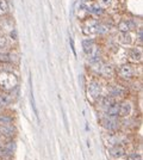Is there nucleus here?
<instances>
[{"label": "nucleus", "instance_id": "f3484780", "mask_svg": "<svg viewBox=\"0 0 143 160\" xmlns=\"http://www.w3.org/2000/svg\"><path fill=\"white\" fill-rule=\"evenodd\" d=\"M113 102H115V98H113L112 96H106V97H102V99H100V104H102V107L104 108V110H105V109L109 107V105H111Z\"/></svg>", "mask_w": 143, "mask_h": 160}, {"label": "nucleus", "instance_id": "7ed1b4c3", "mask_svg": "<svg viewBox=\"0 0 143 160\" xmlns=\"http://www.w3.org/2000/svg\"><path fill=\"white\" fill-rule=\"evenodd\" d=\"M87 93L88 97H91L93 100H98L100 98V94H102V86L99 82L97 81H91L87 87Z\"/></svg>", "mask_w": 143, "mask_h": 160}, {"label": "nucleus", "instance_id": "dca6fc26", "mask_svg": "<svg viewBox=\"0 0 143 160\" xmlns=\"http://www.w3.org/2000/svg\"><path fill=\"white\" fill-rule=\"evenodd\" d=\"M13 122V117L7 115V113H0V126L4 124H12Z\"/></svg>", "mask_w": 143, "mask_h": 160}, {"label": "nucleus", "instance_id": "1a4fd4ad", "mask_svg": "<svg viewBox=\"0 0 143 160\" xmlns=\"http://www.w3.org/2000/svg\"><path fill=\"white\" fill-rule=\"evenodd\" d=\"M14 134H16V128L12 124L0 126V136H2V138H12Z\"/></svg>", "mask_w": 143, "mask_h": 160}, {"label": "nucleus", "instance_id": "412c9836", "mask_svg": "<svg viewBox=\"0 0 143 160\" xmlns=\"http://www.w3.org/2000/svg\"><path fill=\"white\" fill-rule=\"evenodd\" d=\"M6 43H7V42H6V37H5V36H2V35H0V50L5 48Z\"/></svg>", "mask_w": 143, "mask_h": 160}, {"label": "nucleus", "instance_id": "6ab92c4d", "mask_svg": "<svg viewBox=\"0 0 143 160\" xmlns=\"http://www.w3.org/2000/svg\"><path fill=\"white\" fill-rule=\"evenodd\" d=\"M10 10V5L7 0H0V14H6Z\"/></svg>", "mask_w": 143, "mask_h": 160}, {"label": "nucleus", "instance_id": "4468645a", "mask_svg": "<svg viewBox=\"0 0 143 160\" xmlns=\"http://www.w3.org/2000/svg\"><path fill=\"white\" fill-rule=\"evenodd\" d=\"M99 72L104 77H106V78H110V77H112L113 75V67L111 66V65H102L100 63V68H99Z\"/></svg>", "mask_w": 143, "mask_h": 160}, {"label": "nucleus", "instance_id": "39448f33", "mask_svg": "<svg viewBox=\"0 0 143 160\" xmlns=\"http://www.w3.org/2000/svg\"><path fill=\"white\" fill-rule=\"evenodd\" d=\"M98 25H99V23L95 19L87 20L86 24L82 27V32L85 33L86 36L95 35V33H98Z\"/></svg>", "mask_w": 143, "mask_h": 160}, {"label": "nucleus", "instance_id": "b1692460", "mask_svg": "<svg viewBox=\"0 0 143 160\" xmlns=\"http://www.w3.org/2000/svg\"><path fill=\"white\" fill-rule=\"evenodd\" d=\"M83 2H89V1H92V0H82Z\"/></svg>", "mask_w": 143, "mask_h": 160}, {"label": "nucleus", "instance_id": "4be33fe9", "mask_svg": "<svg viewBox=\"0 0 143 160\" xmlns=\"http://www.w3.org/2000/svg\"><path fill=\"white\" fill-rule=\"evenodd\" d=\"M126 160H142V157L138 155V154H131V155L128 157V159Z\"/></svg>", "mask_w": 143, "mask_h": 160}, {"label": "nucleus", "instance_id": "5701e85b", "mask_svg": "<svg viewBox=\"0 0 143 160\" xmlns=\"http://www.w3.org/2000/svg\"><path fill=\"white\" fill-rule=\"evenodd\" d=\"M11 38L14 41L17 40V30H16V29H13V30L11 31Z\"/></svg>", "mask_w": 143, "mask_h": 160}, {"label": "nucleus", "instance_id": "aec40b11", "mask_svg": "<svg viewBox=\"0 0 143 160\" xmlns=\"http://www.w3.org/2000/svg\"><path fill=\"white\" fill-rule=\"evenodd\" d=\"M0 62H10V53H0Z\"/></svg>", "mask_w": 143, "mask_h": 160}, {"label": "nucleus", "instance_id": "f03ea898", "mask_svg": "<svg viewBox=\"0 0 143 160\" xmlns=\"http://www.w3.org/2000/svg\"><path fill=\"white\" fill-rule=\"evenodd\" d=\"M102 126L109 132H116L119 128V122L117 117H111V116H105L102 118Z\"/></svg>", "mask_w": 143, "mask_h": 160}, {"label": "nucleus", "instance_id": "f8f14e48", "mask_svg": "<svg viewBox=\"0 0 143 160\" xmlns=\"http://www.w3.org/2000/svg\"><path fill=\"white\" fill-rule=\"evenodd\" d=\"M117 28H118V30L121 32H129L132 29H135V24L130 19H123L122 22H119Z\"/></svg>", "mask_w": 143, "mask_h": 160}, {"label": "nucleus", "instance_id": "f257e3e1", "mask_svg": "<svg viewBox=\"0 0 143 160\" xmlns=\"http://www.w3.org/2000/svg\"><path fill=\"white\" fill-rule=\"evenodd\" d=\"M18 85V78L17 75L11 72H0V87L2 91H12L14 87Z\"/></svg>", "mask_w": 143, "mask_h": 160}, {"label": "nucleus", "instance_id": "a211bd4d", "mask_svg": "<svg viewBox=\"0 0 143 160\" xmlns=\"http://www.w3.org/2000/svg\"><path fill=\"white\" fill-rule=\"evenodd\" d=\"M113 0H95V4L99 7H102V10H107L109 7L112 6Z\"/></svg>", "mask_w": 143, "mask_h": 160}, {"label": "nucleus", "instance_id": "ddd939ff", "mask_svg": "<svg viewBox=\"0 0 143 160\" xmlns=\"http://www.w3.org/2000/svg\"><path fill=\"white\" fill-rule=\"evenodd\" d=\"M119 42L124 44V46H131L132 44V42H134V37H132V35L129 32H121L119 35Z\"/></svg>", "mask_w": 143, "mask_h": 160}, {"label": "nucleus", "instance_id": "9b49d317", "mask_svg": "<svg viewBox=\"0 0 143 160\" xmlns=\"http://www.w3.org/2000/svg\"><path fill=\"white\" fill-rule=\"evenodd\" d=\"M105 113H106V116L118 117L119 116V103L115 100L111 105H109V107L105 109Z\"/></svg>", "mask_w": 143, "mask_h": 160}, {"label": "nucleus", "instance_id": "0eeeda50", "mask_svg": "<svg viewBox=\"0 0 143 160\" xmlns=\"http://www.w3.org/2000/svg\"><path fill=\"white\" fill-rule=\"evenodd\" d=\"M142 49L141 48H132L129 50V54H128V58H129V61L131 63H140L142 62Z\"/></svg>", "mask_w": 143, "mask_h": 160}, {"label": "nucleus", "instance_id": "20e7f679", "mask_svg": "<svg viewBox=\"0 0 143 160\" xmlns=\"http://www.w3.org/2000/svg\"><path fill=\"white\" fill-rule=\"evenodd\" d=\"M118 74H119V77L123 78V79H125V80L131 79V78L134 77V74H135L134 66H132L131 63H124V65H122V66L119 67Z\"/></svg>", "mask_w": 143, "mask_h": 160}, {"label": "nucleus", "instance_id": "2eb2a0df", "mask_svg": "<svg viewBox=\"0 0 143 160\" xmlns=\"http://www.w3.org/2000/svg\"><path fill=\"white\" fill-rule=\"evenodd\" d=\"M12 148L7 145H0V158L1 159H7L12 155Z\"/></svg>", "mask_w": 143, "mask_h": 160}, {"label": "nucleus", "instance_id": "423d86ee", "mask_svg": "<svg viewBox=\"0 0 143 160\" xmlns=\"http://www.w3.org/2000/svg\"><path fill=\"white\" fill-rule=\"evenodd\" d=\"M82 49H83L85 54L88 55V56H92V55H94V54H98L97 49H95V42H94V40H92V38L82 41Z\"/></svg>", "mask_w": 143, "mask_h": 160}, {"label": "nucleus", "instance_id": "393cba45", "mask_svg": "<svg viewBox=\"0 0 143 160\" xmlns=\"http://www.w3.org/2000/svg\"><path fill=\"white\" fill-rule=\"evenodd\" d=\"M0 109H2V108H1V105H0Z\"/></svg>", "mask_w": 143, "mask_h": 160}, {"label": "nucleus", "instance_id": "6e6552de", "mask_svg": "<svg viewBox=\"0 0 143 160\" xmlns=\"http://www.w3.org/2000/svg\"><path fill=\"white\" fill-rule=\"evenodd\" d=\"M132 112V105L128 100H124L119 103V116L121 117H128Z\"/></svg>", "mask_w": 143, "mask_h": 160}, {"label": "nucleus", "instance_id": "9d476101", "mask_svg": "<svg viewBox=\"0 0 143 160\" xmlns=\"http://www.w3.org/2000/svg\"><path fill=\"white\" fill-rule=\"evenodd\" d=\"M110 155L115 159H119V158L125 155V149L121 145H115L113 147L110 148Z\"/></svg>", "mask_w": 143, "mask_h": 160}]
</instances>
